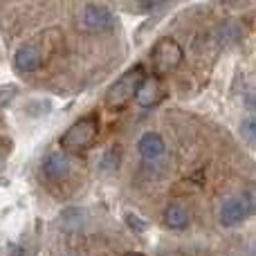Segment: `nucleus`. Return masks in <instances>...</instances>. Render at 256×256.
I'll use <instances>...</instances> for the list:
<instances>
[{"label":"nucleus","mask_w":256,"mask_h":256,"mask_svg":"<svg viewBox=\"0 0 256 256\" xmlns=\"http://www.w3.org/2000/svg\"><path fill=\"white\" fill-rule=\"evenodd\" d=\"M70 173V162L63 153H50L43 160V176L50 180H63Z\"/></svg>","instance_id":"nucleus-8"},{"label":"nucleus","mask_w":256,"mask_h":256,"mask_svg":"<svg viewBox=\"0 0 256 256\" xmlns=\"http://www.w3.org/2000/svg\"><path fill=\"white\" fill-rule=\"evenodd\" d=\"M137 148H140L142 158L146 160H158L164 153V140L158 132H144L137 142Z\"/></svg>","instance_id":"nucleus-9"},{"label":"nucleus","mask_w":256,"mask_h":256,"mask_svg":"<svg viewBox=\"0 0 256 256\" xmlns=\"http://www.w3.org/2000/svg\"><path fill=\"white\" fill-rule=\"evenodd\" d=\"M81 22H84L88 30L94 32H104V30H110V27L117 25V18L106 4H86L84 12H81Z\"/></svg>","instance_id":"nucleus-4"},{"label":"nucleus","mask_w":256,"mask_h":256,"mask_svg":"<svg viewBox=\"0 0 256 256\" xmlns=\"http://www.w3.org/2000/svg\"><path fill=\"white\" fill-rule=\"evenodd\" d=\"M97 120L94 117H84V120H76L74 124L68 128L61 137V146L68 153H84L90 144L97 137Z\"/></svg>","instance_id":"nucleus-2"},{"label":"nucleus","mask_w":256,"mask_h":256,"mask_svg":"<svg viewBox=\"0 0 256 256\" xmlns=\"http://www.w3.org/2000/svg\"><path fill=\"white\" fill-rule=\"evenodd\" d=\"M164 222L171 230H184L189 225V212H186L182 204H171V207L164 212Z\"/></svg>","instance_id":"nucleus-10"},{"label":"nucleus","mask_w":256,"mask_h":256,"mask_svg":"<svg viewBox=\"0 0 256 256\" xmlns=\"http://www.w3.org/2000/svg\"><path fill=\"white\" fill-rule=\"evenodd\" d=\"M162 97H164L162 81H160L158 76H148V79H144V84L140 86L135 99H137V104H140L142 108H148V106H155Z\"/></svg>","instance_id":"nucleus-7"},{"label":"nucleus","mask_w":256,"mask_h":256,"mask_svg":"<svg viewBox=\"0 0 256 256\" xmlns=\"http://www.w3.org/2000/svg\"><path fill=\"white\" fill-rule=\"evenodd\" d=\"M144 70H142L140 66L137 68H130V70H126L124 74L120 76V79L115 81V84L108 88L106 92V106L112 108V110H117V108H124L130 99L137 97V90H140V86L144 84Z\"/></svg>","instance_id":"nucleus-1"},{"label":"nucleus","mask_w":256,"mask_h":256,"mask_svg":"<svg viewBox=\"0 0 256 256\" xmlns=\"http://www.w3.org/2000/svg\"><path fill=\"white\" fill-rule=\"evenodd\" d=\"M250 214H254V209L250 204L248 196H243V198H230L220 207V222L225 227H234L238 222H243Z\"/></svg>","instance_id":"nucleus-5"},{"label":"nucleus","mask_w":256,"mask_h":256,"mask_svg":"<svg viewBox=\"0 0 256 256\" xmlns=\"http://www.w3.org/2000/svg\"><path fill=\"white\" fill-rule=\"evenodd\" d=\"M126 220H128V225H130L132 230H137V232H144L146 230V222H142L140 218L135 220V216H132V214H126Z\"/></svg>","instance_id":"nucleus-13"},{"label":"nucleus","mask_w":256,"mask_h":256,"mask_svg":"<svg viewBox=\"0 0 256 256\" xmlns=\"http://www.w3.org/2000/svg\"><path fill=\"white\" fill-rule=\"evenodd\" d=\"M18 94L16 86H0V108H4Z\"/></svg>","instance_id":"nucleus-12"},{"label":"nucleus","mask_w":256,"mask_h":256,"mask_svg":"<svg viewBox=\"0 0 256 256\" xmlns=\"http://www.w3.org/2000/svg\"><path fill=\"white\" fill-rule=\"evenodd\" d=\"M248 104H250V108H252V110H256V99L254 97H248Z\"/></svg>","instance_id":"nucleus-14"},{"label":"nucleus","mask_w":256,"mask_h":256,"mask_svg":"<svg viewBox=\"0 0 256 256\" xmlns=\"http://www.w3.org/2000/svg\"><path fill=\"white\" fill-rule=\"evenodd\" d=\"M240 135L245 137V142L256 146V117H248V120L240 124Z\"/></svg>","instance_id":"nucleus-11"},{"label":"nucleus","mask_w":256,"mask_h":256,"mask_svg":"<svg viewBox=\"0 0 256 256\" xmlns=\"http://www.w3.org/2000/svg\"><path fill=\"white\" fill-rule=\"evenodd\" d=\"M43 63V50L36 43H25L16 50L14 54V66L18 72H34Z\"/></svg>","instance_id":"nucleus-6"},{"label":"nucleus","mask_w":256,"mask_h":256,"mask_svg":"<svg viewBox=\"0 0 256 256\" xmlns=\"http://www.w3.org/2000/svg\"><path fill=\"white\" fill-rule=\"evenodd\" d=\"M182 61V48L178 40L162 38L153 50V68L158 74H166L173 68H178Z\"/></svg>","instance_id":"nucleus-3"},{"label":"nucleus","mask_w":256,"mask_h":256,"mask_svg":"<svg viewBox=\"0 0 256 256\" xmlns=\"http://www.w3.org/2000/svg\"><path fill=\"white\" fill-rule=\"evenodd\" d=\"M126 256H142V254H126Z\"/></svg>","instance_id":"nucleus-15"}]
</instances>
